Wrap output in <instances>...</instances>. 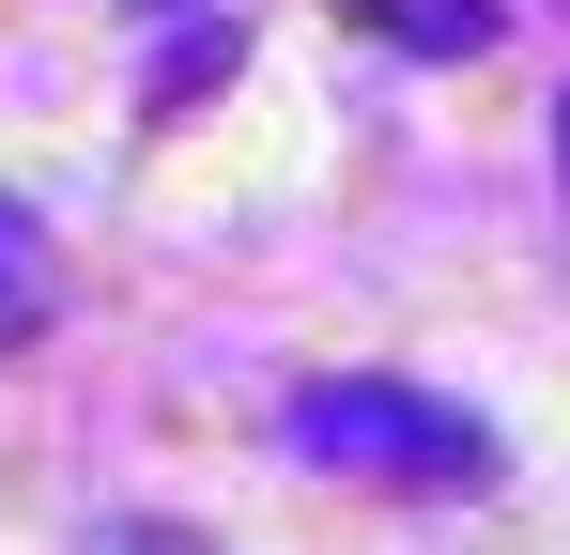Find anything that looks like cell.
Wrapping results in <instances>:
<instances>
[{"label": "cell", "instance_id": "6da1fadb", "mask_svg": "<svg viewBox=\"0 0 570 555\" xmlns=\"http://www.w3.org/2000/svg\"><path fill=\"white\" fill-rule=\"evenodd\" d=\"M293 463H340L355 494H478L493 478V417H463L448 386H416V370H324V386H293Z\"/></svg>", "mask_w": 570, "mask_h": 555}, {"label": "cell", "instance_id": "7a4b0ae2", "mask_svg": "<svg viewBox=\"0 0 570 555\" xmlns=\"http://www.w3.org/2000/svg\"><path fill=\"white\" fill-rule=\"evenodd\" d=\"M47 293H62V278H47V232H31V201L0 185V356L47 340Z\"/></svg>", "mask_w": 570, "mask_h": 555}, {"label": "cell", "instance_id": "3957f363", "mask_svg": "<svg viewBox=\"0 0 570 555\" xmlns=\"http://www.w3.org/2000/svg\"><path fill=\"white\" fill-rule=\"evenodd\" d=\"M371 31H401V47H493V0H371Z\"/></svg>", "mask_w": 570, "mask_h": 555}, {"label": "cell", "instance_id": "277c9868", "mask_svg": "<svg viewBox=\"0 0 570 555\" xmlns=\"http://www.w3.org/2000/svg\"><path fill=\"white\" fill-rule=\"evenodd\" d=\"M232 47H247V31H232V16H216V31H186V47H170V62H155V93H139V108H155V124H170V108H186L200 78H232Z\"/></svg>", "mask_w": 570, "mask_h": 555}, {"label": "cell", "instance_id": "5b68a950", "mask_svg": "<svg viewBox=\"0 0 570 555\" xmlns=\"http://www.w3.org/2000/svg\"><path fill=\"white\" fill-rule=\"evenodd\" d=\"M94 555H186V541H139V525H124V541H94Z\"/></svg>", "mask_w": 570, "mask_h": 555}, {"label": "cell", "instance_id": "8992f818", "mask_svg": "<svg viewBox=\"0 0 570 555\" xmlns=\"http://www.w3.org/2000/svg\"><path fill=\"white\" fill-rule=\"evenodd\" d=\"M556 171H570V108H556Z\"/></svg>", "mask_w": 570, "mask_h": 555}]
</instances>
